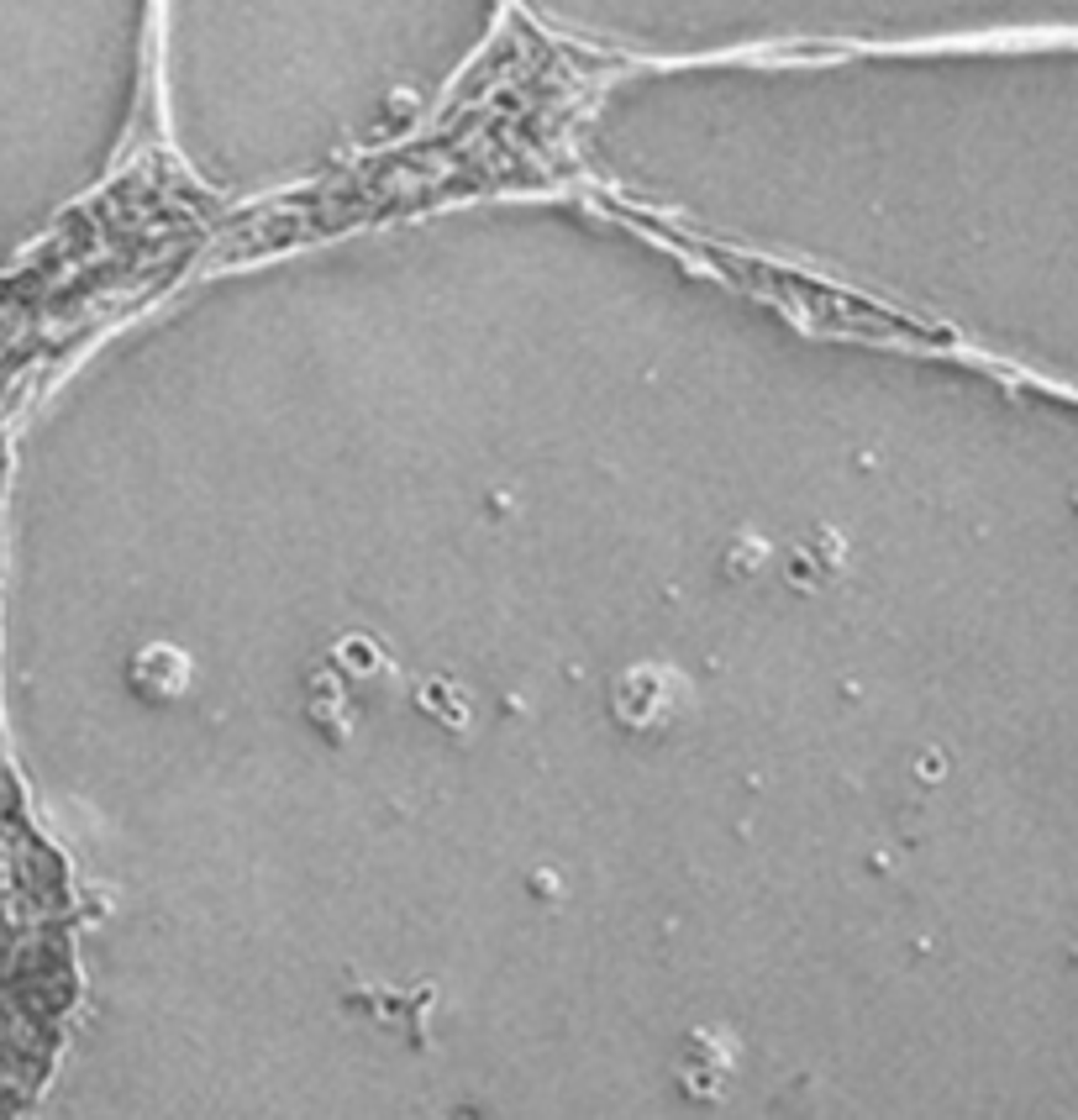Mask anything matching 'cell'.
Returning a JSON list of instances; mask_svg holds the SVG:
<instances>
[{
	"instance_id": "cell-3",
	"label": "cell",
	"mask_w": 1078,
	"mask_h": 1120,
	"mask_svg": "<svg viewBox=\"0 0 1078 1120\" xmlns=\"http://www.w3.org/2000/svg\"><path fill=\"white\" fill-rule=\"evenodd\" d=\"M190 679H195V663L180 653V647H142V653L132 657V684L148 700H174V694H184L190 690Z\"/></svg>"
},
{
	"instance_id": "cell-2",
	"label": "cell",
	"mask_w": 1078,
	"mask_h": 1120,
	"mask_svg": "<svg viewBox=\"0 0 1078 1120\" xmlns=\"http://www.w3.org/2000/svg\"><path fill=\"white\" fill-rule=\"evenodd\" d=\"M737 1078V1041L727 1031H700L690 1041V1053L679 1063V1084L690 1099H715L727 1094V1084Z\"/></svg>"
},
{
	"instance_id": "cell-1",
	"label": "cell",
	"mask_w": 1078,
	"mask_h": 1120,
	"mask_svg": "<svg viewBox=\"0 0 1078 1120\" xmlns=\"http://www.w3.org/2000/svg\"><path fill=\"white\" fill-rule=\"evenodd\" d=\"M679 705H684V684L658 663L626 668L621 679H615V690H611L615 721L632 726V731H663V726L679 715Z\"/></svg>"
},
{
	"instance_id": "cell-4",
	"label": "cell",
	"mask_w": 1078,
	"mask_h": 1120,
	"mask_svg": "<svg viewBox=\"0 0 1078 1120\" xmlns=\"http://www.w3.org/2000/svg\"><path fill=\"white\" fill-rule=\"evenodd\" d=\"M421 705H426V711H437L447 726L463 721V700H453V694H447V684H426V690H421Z\"/></svg>"
}]
</instances>
